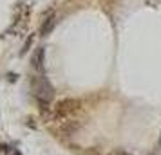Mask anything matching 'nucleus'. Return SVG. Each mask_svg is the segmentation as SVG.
<instances>
[{"instance_id": "f257e3e1", "label": "nucleus", "mask_w": 161, "mask_h": 155, "mask_svg": "<svg viewBox=\"0 0 161 155\" xmlns=\"http://www.w3.org/2000/svg\"><path fill=\"white\" fill-rule=\"evenodd\" d=\"M31 89H33V94L36 96V99L42 105H47L54 96V90H53V85L45 78H35L31 81Z\"/></svg>"}, {"instance_id": "f03ea898", "label": "nucleus", "mask_w": 161, "mask_h": 155, "mask_svg": "<svg viewBox=\"0 0 161 155\" xmlns=\"http://www.w3.org/2000/svg\"><path fill=\"white\" fill-rule=\"evenodd\" d=\"M78 106L80 103L76 101V99H64V101H60L56 105V108H54V117H69L73 112L78 110Z\"/></svg>"}, {"instance_id": "7ed1b4c3", "label": "nucleus", "mask_w": 161, "mask_h": 155, "mask_svg": "<svg viewBox=\"0 0 161 155\" xmlns=\"http://www.w3.org/2000/svg\"><path fill=\"white\" fill-rule=\"evenodd\" d=\"M54 25H56V16L49 15L44 22H42V25H40V34H42V36H47V34L54 29Z\"/></svg>"}, {"instance_id": "20e7f679", "label": "nucleus", "mask_w": 161, "mask_h": 155, "mask_svg": "<svg viewBox=\"0 0 161 155\" xmlns=\"http://www.w3.org/2000/svg\"><path fill=\"white\" fill-rule=\"evenodd\" d=\"M31 63H33V67L36 70H42V67H44V49H36L35 51L33 58H31Z\"/></svg>"}, {"instance_id": "39448f33", "label": "nucleus", "mask_w": 161, "mask_h": 155, "mask_svg": "<svg viewBox=\"0 0 161 155\" xmlns=\"http://www.w3.org/2000/svg\"><path fill=\"white\" fill-rule=\"evenodd\" d=\"M109 155H130V153H127V152H123V150H114V152L109 153Z\"/></svg>"}]
</instances>
